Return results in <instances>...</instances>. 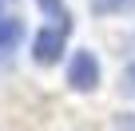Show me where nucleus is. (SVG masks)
Masks as SVG:
<instances>
[{"label":"nucleus","instance_id":"nucleus-6","mask_svg":"<svg viewBox=\"0 0 135 131\" xmlns=\"http://www.w3.org/2000/svg\"><path fill=\"white\" fill-rule=\"evenodd\" d=\"M119 91H123L127 99H135V60H131L127 68L119 72Z\"/></svg>","mask_w":135,"mask_h":131},{"label":"nucleus","instance_id":"nucleus-4","mask_svg":"<svg viewBox=\"0 0 135 131\" xmlns=\"http://www.w3.org/2000/svg\"><path fill=\"white\" fill-rule=\"evenodd\" d=\"M24 44V20L20 16H0V56H8Z\"/></svg>","mask_w":135,"mask_h":131},{"label":"nucleus","instance_id":"nucleus-7","mask_svg":"<svg viewBox=\"0 0 135 131\" xmlns=\"http://www.w3.org/2000/svg\"><path fill=\"white\" fill-rule=\"evenodd\" d=\"M111 127L115 131H135V111H115L111 115Z\"/></svg>","mask_w":135,"mask_h":131},{"label":"nucleus","instance_id":"nucleus-5","mask_svg":"<svg viewBox=\"0 0 135 131\" xmlns=\"http://www.w3.org/2000/svg\"><path fill=\"white\" fill-rule=\"evenodd\" d=\"M91 16H131L135 12V0H88Z\"/></svg>","mask_w":135,"mask_h":131},{"label":"nucleus","instance_id":"nucleus-1","mask_svg":"<svg viewBox=\"0 0 135 131\" xmlns=\"http://www.w3.org/2000/svg\"><path fill=\"white\" fill-rule=\"evenodd\" d=\"M103 84V64L91 48H76L68 56V88L80 91V95H91L95 88Z\"/></svg>","mask_w":135,"mask_h":131},{"label":"nucleus","instance_id":"nucleus-3","mask_svg":"<svg viewBox=\"0 0 135 131\" xmlns=\"http://www.w3.org/2000/svg\"><path fill=\"white\" fill-rule=\"evenodd\" d=\"M36 8L44 12V20H48V24H56V28H64V32H72V28H76L68 0H36Z\"/></svg>","mask_w":135,"mask_h":131},{"label":"nucleus","instance_id":"nucleus-2","mask_svg":"<svg viewBox=\"0 0 135 131\" xmlns=\"http://www.w3.org/2000/svg\"><path fill=\"white\" fill-rule=\"evenodd\" d=\"M68 36H72V32H64V28H56V24L36 28V32H32V44H28L32 60L40 64V68H56V64L68 56Z\"/></svg>","mask_w":135,"mask_h":131}]
</instances>
